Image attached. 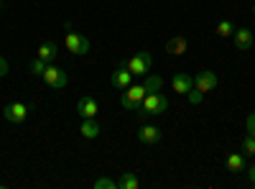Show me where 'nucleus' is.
<instances>
[{
  "mask_svg": "<svg viewBox=\"0 0 255 189\" xmlns=\"http://www.w3.org/2000/svg\"><path fill=\"white\" fill-rule=\"evenodd\" d=\"M163 110H168V97L163 92H148L143 97V102L138 105V115L140 118H153V115H161Z\"/></svg>",
  "mask_w": 255,
  "mask_h": 189,
  "instance_id": "obj_1",
  "label": "nucleus"
},
{
  "mask_svg": "<svg viewBox=\"0 0 255 189\" xmlns=\"http://www.w3.org/2000/svg\"><path fill=\"white\" fill-rule=\"evenodd\" d=\"M123 67H128V72H130L133 77H145L148 69L153 67V56L148 54V51H138V54H133L128 61H123Z\"/></svg>",
  "mask_w": 255,
  "mask_h": 189,
  "instance_id": "obj_2",
  "label": "nucleus"
},
{
  "mask_svg": "<svg viewBox=\"0 0 255 189\" xmlns=\"http://www.w3.org/2000/svg\"><path fill=\"white\" fill-rule=\"evenodd\" d=\"M64 28H67V51L74 54V56H87L90 54V38L82 36L79 31H74L69 23Z\"/></svg>",
  "mask_w": 255,
  "mask_h": 189,
  "instance_id": "obj_3",
  "label": "nucleus"
},
{
  "mask_svg": "<svg viewBox=\"0 0 255 189\" xmlns=\"http://www.w3.org/2000/svg\"><path fill=\"white\" fill-rule=\"evenodd\" d=\"M41 79H44L51 90H64V87L69 85V74L64 72L61 67H56V64H46V69H44V74H41Z\"/></svg>",
  "mask_w": 255,
  "mask_h": 189,
  "instance_id": "obj_4",
  "label": "nucleus"
},
{
  "mask_svg": "<svg viewBox=\"0 0 255 189\" xmlns=\"http://www.w3.org/2000/svg\"><path fill=\"white\" fill-rule=\"evenodd\" d=\"M145 95H148L145 85H130V87H125V92L120 97V105L125 110H138V105L143 102Z\"/></svg>",
  "mask_w": 255,
  "mask_h": 189,
  "instance_id": "obj_5",
  "label": "nucleus"
},
{
  "mask_svg": "<svg viewBox=\"0 0 255 189\" xmlns=\"http://www.w3.org/2000/svg\"><path fill=\"white\" fill-rule=\"evenodd\" d=\"M217 85H220V79H217V74L212 72V69H199V72L194 74V90L202 92V95L217 90Z\"/></svg>",
  "mask_w": 255,
  "mask_h": 189,
  "instance_id": "obj_6",
  "label": "nucleus"
},
{
  "mask_svg": "<svg viewBox=\"0 0 255 189\" xmlns=\"http://www.w3.org/2000/svg\"><path fill=\"white\" fill-rule=\"evenodd\" d=\"M28 113H31V105H26V102H10V105H5V108H3L5 120L13 123V125H20V123L28 118Z\"/></svg>",
  "mask_w": 255,
  "mask_h": 189,
  "instance_id": "obj_7",
  "label": "nucleus"
},
{
  "mask_svg": "<svg viewBox=\"0 0 255 189\" xmlns=\"http://www.w3.org/2000/svg\"><path fill=\"white\" fill-rule=\"evenodd\" d=\"M77 113H79L82 120H84V118H97L100 105H97V100H95L92 95H82V97L77 100Z\"/></svg>",
  "mask_w": 255,
  "mask_h": 189,
  "instance_id": "obj_8",
  "label": "nucleus"
},
{
  "mask_svg": "<svg viewBox=\"0 0 255 189\" xmlns=\"http://www.w3.org/2000/svg\"><path fill=\"white\" fill-rule=\"evenodd\" d=\"M194 87V77H191L189 72H176L171 77V90L179 92V95H189V90Z\"/></svg>",
  "mask_w": 255,
  "mask_h": 189,
  "instance_id": "obj_9",
  "label": "nucleus"
},
{
  "mask_svg": "<svg viewBox=\"0 0 255 189\" xmlns=\"http://www.w3.org/2000/svg\"><path fill=\"white\" fill-rule=\"evenodd\" d=\"M110 85L115 87V90H125V87H130L133 85V74L128 72V67H118L113 74H110Z\"/></svg>",
  "mask_w": 255,
  "mask_h": 189,
  "instance_id": "obj_10",
  "label": "nucleus"
},
{
  "mask_svg": "<svg viewBox=\"0 0 255 189\" xmlns=\"http://www.w3.org/2000/svg\"><path fill=\"white\" fill-rule=\"evenodd\" d=\"M138 141L140 143H145V146H153V143H158L161 141V128H156V125H140L138 128Z\"/></svg>",
  "mask_w": 255,
  "mask_h": 189,
  "instance_id": "obj_11",
  "label": "nucleus"
},
{
  "mask_svg": "<svg viewBox=\"0 0 255 189\" xmlns=\"http://www.w3.org/2000/svg\"><path fill=\"white\" fill-rule=\"evenodd\" d=\"M232 38H235V49H238V51H248V49L253 46V41H255V36H253L250 28H235Z\"/></svg>",
  "mask_w": 255,
  "mask_h": 189,
  "instance_id": "obj_12",
  "label": "nucleus"
},
{
  "mask_svg": "<svg viewBox=\"0 0 255 189\" xmlns=\"http://www.w3.org/2000/svg\"><path fill=\"white\" fill-rule=\"evenodd\" d=\"M186 49H189L186 36H174V38H168V44H166V54L168 56H181Z\"/></svg>",
  "mask_w": 255,
  "mask_h": 189,
  "instance_id": "obj_13",
  "label": "nucleus"
},
{
  "mask_svg": "<svg viewBox=\"0 0 255 189\" xmlns=\"http://www.w3.org/2000/svg\"><path fill=\"white\" fill-rule=\"evenodd\" d=\"M225 166H227L230 172L240 174V172H248V159H245L243 151H240V154H230V156L225 159Z\"/></svg>",
  "mask_w": 255,
  "mask_h": 189,
  "instance_id": "obj_14",
  "label": "nucleus"
},
{
  "mask_svg": "<svg viewBox=\"0 0 255 189\" xmlns=\"http://www.w3.org/2000/svg\"><path fill=\"white\" fill-rule=\"evenodd\" d=\"M36 56H38V59H44L46 64H51V61L59 56V46L54 44V41H44V44L36 49Z\"/></svg>",
  "mask_w": 255,
  "mask_h": 189,
  "instance_id": "obj_15",
  "label": "nucleus"
},
{
  "mask_svg": "<svg viewBox=\"0 0 255 189\" xmlns=\"http://www.w3.org/2000/svg\"><path fill=\"white\" fill-rule=\"evenodd\" d=\"M79 133H82V138L95 141V138L100 136V123H97L95 118H84V120H82V128H79Z\"/></svg>",
  "mask_w": 255,
  "mask_h": 189,
  "instance_id": "obj_16",
  "label": "nucleus"
},
{
  "mask_svg": "<svg viewBox=\"0 0 255 189\" xmlns=\"http://www.w3.org/2000/svg\"><path fill=\"white\" fill-rule=\"evenodd\" d=\"M140 187V179L135 172H123L120 179H118V189H138Z\"/></svg>",
  "mask_w": 255,
  "mask_h": 189,
  "instance_id": "obj_17",
  "label": "nucleus"
},
{
  "mask_svg": "<svg viewBox=\"0 0 255 189\" xmlns=\"http://www.w3.org/2000/svg\"><path fill=\"white\" fill-rule=\"evenodd\" d=\"M235 28H238V26L232 23V20L225 18V20H220V23H217V36H220V38H230L232 33H235Z\"/></svg>",
  "mask_w": 255,
  "mask_h": 189,
  "instance_id": "obj_18",
  "label": "nucleus"
},
{
  "mask_svg": "<svg viewBox=\"0 0 255 189\" xmlns=\"http://www.w3.org/2000/svg\"><path fill=\"white\" fill-rule=\"evenodd\" d=\"M240 151H243L245 156H255V136H253V133H248V136L243 138V143H240Z\"/></svg>",
  "mask_w": 255,
  "mask_h": 189,
  "instance_id": "obj_19",
  "label": "nucleus"
},
{
  "mask_svg": "<svg viewBox=\"0 0 255 189\" xmlns=\"http://www.w3.org/2000/svg\"><path fill=\"white\" fill-rule=\"evenodd\" d=\"M92 187L95 189H118V182H113L110 177H100V179L92 182Z\"/></svg>",
  "mask_w": 255,
  "mask_h": 189,
  "instance_id": "obj_20",
  "label": "nucleus"
},
{
  "mask_svg": "<svg viewBox=\"0 0 255 189\" xmlns=\"http://www.w3.org/2000/svg\"><path fill=\"white\" fill-rule=\"evenodd\" d=\"M28 69H31V74H33V77H41V74H44V69H46V61L36 56V59L31 61V64H28Z\"/></svg>",
  "mask_w": 255,
  "mask_h": 189,
  "instance_id": "obj_21",
  "label": "nucleus"
},
{
  "mask_svg": "<svg viewBox=\"0 0 255 189\" xmlns=\"http://www.w3.org/2000/svg\"><path fill=\"white\" fill-rule=\"evenodd\" d=\"M189 102H191V105H202V92H197L194 87H191V90H189Z\"/></svg>",
  "mask_w": 255,
  "mask_h": 189,
  "instance_id": "obj_22",
  "label": "nucleus"
},
{
  "mask_svg": "<svg viewBox=\"0 0 255 189\" xmlns=\"http://www.w3.org/2000/svg\"><path fill=\"white\" fill-rule=\"evenodd\" d=\"M245 125H248V133L255 136V113H250V115L245 118Z\"/></svg>",
  "mask_w": 255,
  "mask_h": 189,
  "instance_id": "obj_23",
  "label": "nucleus"
},
{
  "mask_svg": "<svg viewBox=\"0 0 255 189\" xmlns=\"http://www.w3.org/2000/svg\"><path fill=\"white\" fill-rule=\"evenodd\" d=\"M8 69H10V64H8V59H5V56H0V79H3V77L8 74Z\"/></svg>",
  "mask_w": 255,
  "mask_h": 189,
  "instance_id": "obj_24",
  "label": "nucleus"
},
{
  "mask_svg": "<svg viewBox=\"0 0 255 189\" xmlns=\"http://www.w3.org/2000/svg\"><path fill=\"white\" fill-rule=\"evenodd\" d=\"M250 184H253V187H255V164H253V166H250Z\"/></svg>",
  "mask_w": 255,
  "mask_h": 189,
  "instance_id": "obj_25",
  "label": "nucleus"
},
{
  "mask_svg": "<svg viewBox=\"0 0 255 189\" xmlns=\"http://www.w3.org/2000/svg\"><path fill=\"white\" fill-rule=\"evenodd\" d=\"M253 15H255V5H253Z\"/></svg>",
  "mask_w": 255,
  "mask_h": 189,
  "instance_id": "obj_26",
  "label": "nucleus"
}]
</instances>
